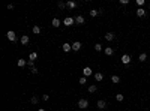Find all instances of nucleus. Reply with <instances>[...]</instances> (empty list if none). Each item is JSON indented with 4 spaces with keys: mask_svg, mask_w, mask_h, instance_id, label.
I'll use <instances>...</instances> for the list:
<instances>
[{
    "mask_svg": "<svg viewBox=\"0 0 150 111\" xmlns=\"http://www.w3.org/2000/svg\"><path fill=\"white\" fill-rule=\"evenodd\" d=\"M126 111H131V110H126Z\"/></svg>",
    "mask_w": 150,
    "mask_h": 111,
    "instance_id": "obj_34",
    "label": "nucleus"
},
{
    "mask_svg": "<svg viewBox=\"0 0 150 111\" xmlns=\"http://www.w3.org/2000/svg\"><path fill=\"white\" fill-rule=\"evenodd\" d=\"M6 36H8V39H9L11 42H14L15 39H17V35H15V32H12V30H9L6 33Z\"/></svg>",
    "mask_w": 150,
    "mask_h": 111,
    "instance_id": "obj_4",
    "label": "nucleus"
},
{
    "mask_svg": "<svg viewBox=\"0 0 150 111\" xmlns=\"http://www.w3.org/2000/svg\"><path fill=\"white\" fill-rule=\"evenodd\" d=\"M57 6H59V9H65V8H66V3H63V2H59V3H57Z\"/></svg>",
    "mask_w": 150,
    "mask_h": 111,
    "instance_id": "obj_27",
    "label": "nucleus"
},
{
    "mask_svg": "<svg viewBox=\"0 0 150 111\" xmlns=\"http://www.w3.org/2000/svg\"><path fill=\"white\" fill-rule=\"evenodd\" d=\"M81 50V42L80 41H75L72 44V51H80Z\"/></svg>",
    "mask_w": 150,
    "mask_h": 111,
    "instance_id": "obj_5",
    "label": "nucleus"
},
{
    "mask_svg": "<svg viewBox=\"0 0 150 111\" xmlns=\"http://www.w3.org/2000/svg\"><path fill=\"white\" fill-rule=\"evenodd\" d=\"M27 66L30 68V69H33V68H35V62L33 60H27Z\"/></svg>",
    "mask_w": 150,
    "mask_h": 111,
    "instance_id": "obj_28",
    "label": "nucleus"
},
{
    "mask_svg": "<svg viewBox=\"0 0 150 111\" xmlns=\"http://www.w3.org/2000/svg\"><path fill=\"white\" fill-rule=\"evenodd\" d=\"M29 41H30V39H29V36H26V35H23V36H21V44H23V45H27V44H29Z\"/></svg>",
    "mask_w": 150,
    "mask_h": 111,
    "instance_id": "obj_15",
    "label": "nucleus"
},
{
    "mask_svg": "<svg viewBox=\"0 0 150 111\" xmlns=\"http://www.w3.org/2000/svg\"><path fill=\"white\" fill-rule=\"evenodd\" d=\"M33 33H35V35H39V33H41V27H39V26H33Z\"/></svg>",
    "mask_w": 150,
    "mask_h": 111,
    "instance_id": "obj_21",
    "label": "nucleus"
},
{
    "mask_svg": "<svg viewBox=\"0 0 150 111\" xmlns=\"http://www.w3.org/2000/svg\"><path fill=\"white\" fill-rule=\"evenodd\" d=\"M93 48H95V51H98V53L104 50V48H102V45L99 44V42H98V44H95V47H93Z\"/></svg>",
    "mask_w": 150,
    "mask_h": 111,
    "instance_id": "obj_22",
    "label": "nucleus"
},
{
    "mask_svg": "<svg viewBox=\"0 0 150 111\" xmlns=\"http://www.w3.org/2000/svg\"><path fill=\"white\" fill-rule=\"evenodd\" d=\"M17 65H18L20 68H24V66H27V60H24V59H20V60L17 62Z\"/></svg>",
    "mask_w": 150,
    "mask_h": 111,
    "instance_id": "obj_14",
    "label": "nucleus"
},
{
    "mask_svg": "<svg viewBox=\"0 0 150 111\" xmlns=\"http://www.w3.org/2000/svg\"><path fill=\"white\" fill-rule=\"evenodd\" d=\"M113 53H114V50L111 47H105V54L107 56H113Z\"/></svg>",
    "mask_w": 150,
    "mask_h": 111,
    "instance_id": "obj_18",
    "label": "nucleus"
},
{
    "mask_svg": "<svg viewBox=\"0 0 150 111\" xmlns=\"http://www.w3.org/2000/svg\"><path fill=\"white\" fill-rule=\"evenodd\" d=\"M36 59H38V53H35V51H33V53H30L29 54V60H36Z\"/></svg>",
    "mask_w": 150,
    "mask_h": 111,
    "instance_id": "obj_19",
    "label": "nucleus"
},
{
    "mask_svg": "<svg viewBox=\"0 0 150 111\" xmlns=\"http://www.w3.org/2000/svg\"><path fill=\"white\" fill-rule=\"evenodd\" d=\"M111 81H113L114 84H119V83H120V77H119V75H113V77H111Z\"/></svg>",
    "mask_w": 150,
    "mask_h": 111,
    "instance_id": "obj_17",
    "label": "nucleus"
},
{
    "mask_svg": "<svg viewBox=\"0 0 150 111\" xmlns=\"http://www.w3.org/2000/svg\"><path fill=\"white\" fill-rule=\"evenodd\" d=\"M75 23L77 24H84V17L83 15H77L75 17Z\"/></svg>",
    "mask_w": 150,
    "mask_h": 111,
    "instance_id": "obj_12",
    "label": "nucleus"
},
{
    "mask_svg": "<svg viewBox=\"0 0 150 111\" xmlns=\"http://www.w3.org/2000/svg\"><path fill=\"white\" fill-rule=\"evenodd\" d=\"M86 83H87V77H81V78H80V84L83 86V84H86Z\"/></svg>",
    "mask_w": 150,
    "mask_h": 111,
    "instance_id": "obj_30",
    "label": "nucleus"
},
{
    "mask_svg": "<svg viewBox=\"0 0 150 111\" xmlns=\"http://www.w3.org/2000/svg\"><path fill=\"white\" fill-rule=\"evenodd\" d=\"M144 3H146V0H137V5H138L140 8H143V6H144Z\"/></svg>",
    "mask_w": 150,
    "mask_h": 111,
    "instance_id": "obj_29",
    "label": "nucleus"
},
{
    "mask_svg": "<svg viewBox=\"0 0 150 111\" xmlns=\"http://www.w3.org/2000/svg\"><path fill=\"white\" fill-rule=\"evenodd\" d=\"M114 38H116V35H114L113 32L105 33V39H107V41H114Z\"/></svg>",
    "mask_w": 150,
    "mask_h": 111,
    "instance_id": "obj_10",
    "label": "nucleus"
},
{
    "mask_svg": "<svg viewBox=\"0 0 150 111\" xmlns=\"http://www.w3.org/2000/svg\"><path fill=\"white\" fill-rule=\"evenodd\" d=\"M83 74H84V77H90V75H93V71H92V68L86 66L84 69H83Z\"/></svg>",
    "mask_w": 150,
    "mask_h": 111,
    "instance_id": "obj_6",
    "label": "nucleus"
},
{
    "mask_svg": "<svg viewBox=\"0 0 150 111\" xmlns=\"http://www.w3.org/2000/svg\"><path fill=\"white\" fill-rule=\"evenodd\" d=\"M116 99H117L119 102H122L123 99H125V96H123V95H122V93H117V95H116Z\"/></svg>",
    "mask_w": 150,
    "mask_h": 111,
    "instance_id": "obj_25",
    "label": "nucleus"
},
{
    "mask_svg": "<svg viewBox=\"0 0 150 111\" xmlns=\"http://www.w3.org/2000/svg\"><path fill=\"white\" fill-rule=\"evenodd\" d=\"M30 72H32L33 75H36V74H38V68H33V69H30Z\"/></svg>",
    "mask_w": 150,
    "mask_h": 111,
    "instance_id": "obj_32",
    "label": "nucleus"
},
{
    "mask_svg": "<svg viewBox=\"0 0 150 111\" xmlns=\"http://www.w3.org/2000/svg\"><path fill=\"white\" fill-rule=\"evenodd\" d=\"M95 80H96V81H102V80H104V74H102V72H96V74H95Z\"/></svg>",
    "mask_w": 150,
    "mask_h": 111,
    "instance_id": "obj_13",
    "label": "nucleus"
},
{
    "mask_svg": "<svg viewBox=\"0 0 150 111\" xmlns=\"http://www.w3.org/2000/svg\"><path fill=\"white\" fill-rule=\"evenodd\" d=\"M41 99H42V101H48V99H50V95H42Z\"/></svg>",
    "mask_w": 150,
    "mask_h": 111,
    "instance_id": "obj_31",
    "label": "nucleus"
},
{
    "mask_svg": "<svg viewBox=\"0 0 150 111\" xmlns=\"http://www.w3.org/2000/svg\"><path fill=\"white\" fill-rule=\"evenodd\" d=\"M144 15H146V11L143 9V8H138V9H137V17H140V18H143Z\"/></svg>",
    "mask_w": 150,
    "mask_h": 111,
    "instance_id": "obj_11",
    "label": "nucleus"
},
{
    "mask_svg": "<svg viewBox=\"0 0 150 111\" xmlns=\"http://www.w3.org/2000/svg\"><path fill=\"white\" fill-rule=\"evenodd\" d=\"M138 60H140V62H146V60H147V54H146V53H141V54L138 56Z\"/></svg>",
    "mask_w": 150,
    "mask_h": 111,
    "instance_id": "obj_16",
    "label": "nucleus"
},
{
    "mask_svg": "<svg viewBox=\"0 0 150 111\" xmlns=\"http://www.w3.org/2000/svg\"><path fill=\"white\" fill-rule=\"evenodd\" d=\"M30 102H32L33 105H36L38 102H39V98H36V96H32V98H30Z\"/></svg>",
    "mask_w": 150,
    "mask_h": 111,
    "instance_id": "obj_23",
    "label": "nucleus"
},
{
    "mask_svg": "<svg viewBox=\"0 0 150 111\" xmlns=\"http://www.w3.org/2000/svg\"><path fill=\"white\" fill-rule=\"evenodd\" d=\"M66 8H69V9H74V8H77V3H75V2H68V3H66Z\"/></svg>",
    "mask_w": 150,
    "mask_h": 111,
    "instance_id": "obj_20",
    "label": "nucleus"
},
{
    "mask_svg": "<svg viewBox=\"0 0 150 111\" xmlns=\"http://www.w3.org/2000/svg\"><path fill=\"white\" fill-rule=\"evenodd\" d=\"M63 24L66 26V27H69V26L75 24V18H72V17H66V18L63 20Z\"/></svg>",
    "mask_w": 150,
    "mask_h": 111,
    "instance_id": "obj_1",
    "label": "nucleus"
},
{
    "mask_svg": "<svg viewBox=\"0 0 150 111\" xmlns=\"http://www.w3.org/2000/svg\"><path fill=\"white\" fill-rule=\"evenodd\" d=\"M38 111H45V110H44V108H39V110H38Z\"/></svg>",
    "mask_w": 150,
    "mask_h": 111,
    "instance_id": "obj_33",
    "label": "nucleus"
},
{
    "mask_svg": "<svg viewBox=\"0 0 150 111\" xmlns=\"http://www.w3.org/2000/svg\"><path fill=\"white\" fill-rule=\"evenodd\" d=\"M87 107H89V101H87V99H80V101H78V108L84 110Z\"/></svg>",
    "mask_w": 150,
    "mask_h": 111,
    "instance_id": "obj_2",
    "label": "nucleus"
},
{
    "mask_svg": "<svg viewBox=\"0 0 150 111\" xmlns=\"http://www.w3.org/2000/svg\"><path fill=\"white\" fill-rule=\"evenodd\" d=\"M131 60H132V59H131L129 54H123V56H122V63H123V65H129Z\"/></svg>",
    "mask_w": 150,
    "mask_h": 111,
    "instance_id": "obj_3",
    "label": "nucleus"
},
{
    "mask_svg": "<svg viewBox=\"0 0 150 111\" xmlns=\"http://www.w3.org/2000/svg\"><path fill=\"white\" fill-rule=\"evenodd\" d=\"M51 26H53V27H60V26H62V21H60L59 18H53Z\"/></svg>",
    "mask_w": 150,
    "mask_h": 111,
    "instance_id": "obj_7",
    "label": "nucleus"
},
{
    "mask_svg": "<svg viewBox=\"0 0 150 111\" xmlns=\"http://www.w3.org/2000/svg\"><path fill=\"white\" fill-rule=\"evenodd\" d=\"M105 107H107V102H105L104 99H99L98 101V108L99 110H105Z\"/></svg>",
    "mask_w": 150,
    "mask_h": 111,
    "instance_id": "obj_9",
    "label": "nucleus"
},
{
    "mask_svg": "<svg viewBox=\"0 0 150 111\" xmlns=\"http://www.w3.org/2000/svg\"><path fill=\"white\" fill-rule=\"evenodd\" d=\"M96 90H98V87H96L95 84H92V86H89V92H90V93H95Z\"/></svg>",
    "mask_w": 150,
    "mask_h": 111,
    "instance_id": "obj_24",
    "label": "nucleus"
},
{
    "mask_svg": "<svg viewBox=\"0 0 150 111\" xmlns=\"http://www.w3.org/2000/svg\"><path fill=\"white\" fill-rule=\"evenodd\" d=\"M89 14H90V17H92V18H93V17H96V15L99 14V11H96V9H92V11H90Z\"/></svg>",
    "mask_w": 150,
    "mask_h": 111,
    "instance_id": "obj_26",
    "label": "nucleus"
},
{
    "mask_svg": "<svg viewBox=\"0 0 150 111\" xmlns=\"http://www.w3.org/2000/svg\"><path fill=\"white\" fill-rule=\"evenodd\" d=\"M62 50H63V51H65V53H69V51H71V50H72V45H69V44H68V42H65V44H63V45H62Z\"/></svg>",
    "mask_w": 150,
    "mask_h": 111,
    "instance_id": "obj_8",
    "label": "nucleus"
}]
</instances>
